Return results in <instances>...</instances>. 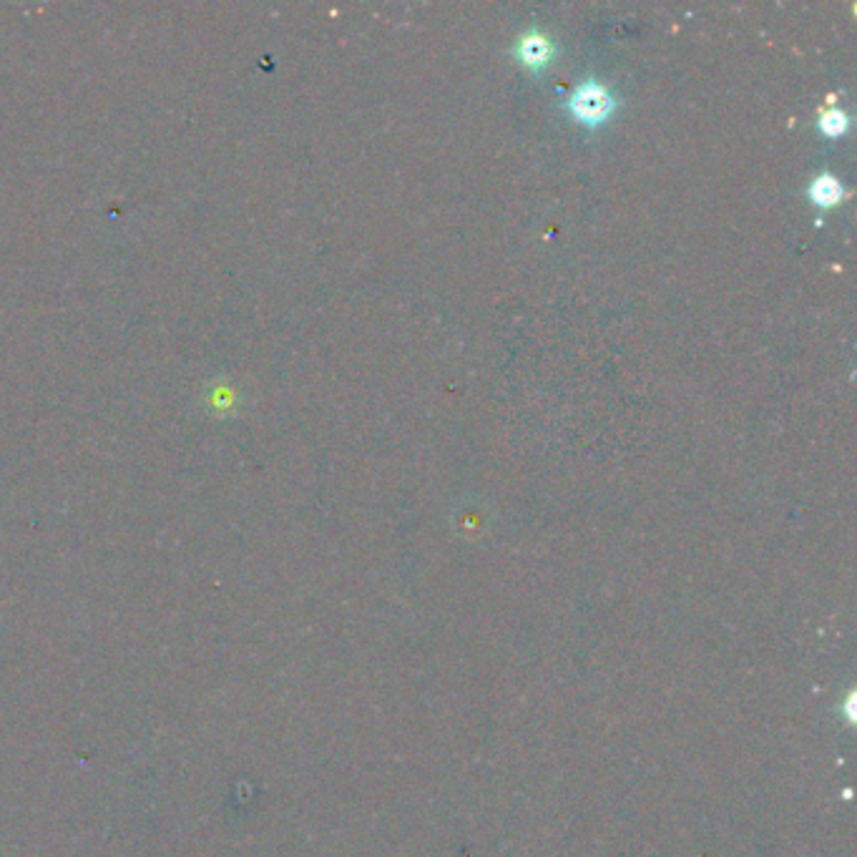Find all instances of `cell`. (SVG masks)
<instances>
[{
  "label": "cell",
  "instance_id": "obj_1",
  "mask_svg": "<svg viewBox=\"0 0 857 857\" xmlns=\"http://www.w3.org/2000/svg\"><path fill=\"white\" fill-rule=\"evenodd\" d=\"M568 106H571L576 119L589 126H596L604 119H609V114L614 111V99H611V93L601 83L586 81L576 88Z\"/></svg>",
  "mask_w": 857,
  "mask_h": 857
},
{
  "label": "cell",
  "instance_id": "obj_4",
  "mask_svg": "<svg viewBox=\"0 0 857 857\" xmlns=\"http://www.w3.org/2000/svg\"><path fill=\"white\" fill-rule=\"evenodd\" d=\"M820 129L827 136H842L847 129V116L842 111H827L820 116Z\"/></svg>",
  "mask_w": 857,
  "mask_h": 857
},
{
  "label": "cell",
  "instance_id": "obj_3",
  "mask_svg": "<svg viewBox=\"0 0 857 857\" xmlns=\"http://www.w3.org/2000/svg\"><path fill=\"white\" fill-rule=\"evenodd\" d=\"M810 197L817 207H835L842 199V184L835 176H817L810 186Z\"/></svg>",
  "mask_w": 857,
  "mask_h": 857
},
{
  "label": "cell",
  "instance_id": "obj_2",
  "mask_svg": "<svg viewBox=\"0 0 857 857\" xmlns=\"http://www.w3.org/2000/svg\"><path fill=\"white\" fill-rule=\"evenodd\" d=\"M551 53V43H548V38H543L541 33H528V36H523L521 43H518V58H521V63L528 68H536V71L546 66Z\"/></svg>",
  "mask_w": 857,
  "mask_h": 857
}]
</instances>
